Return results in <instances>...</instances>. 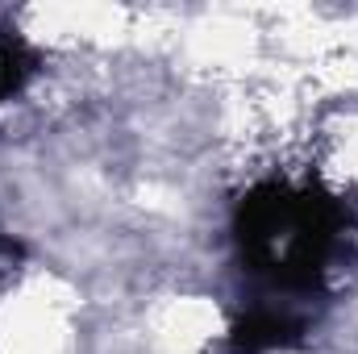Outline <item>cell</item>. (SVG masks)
Returning a JSON list of instances; mask_svg holds the SVG:
<instances>
[{
	"mask_svg": "<svg viewBox=\"0 0 358 354\" xmlns=\"http://www.w3.org/2000/svg\"><path fill=\"white\" fill-rule=\"evenodd\" d=\"M238 238L255 271H267L279 283H304L317 275L334 238V204L321 196L259 187L238 213Z\"/></svg>",
	"mask_w": 358,
	"mask_h": 354,
	"instance_id": "obj_1",
	"label": "cell"
},
{
	"mask_svg": "<svg viewBox=\"0 0 358 354\" xmlns=\"http://www.w3.org/2000/svg\"><path fill=\"white\" fill-rule=\"evenodd\" d=\"M29 71H34V59L21 42H0V100L21 88Z\"/></svg>",
	"mask_w": 358,
	"mask_h": 354,
	"instance_id": "obj_3",
	"label": "cell"
},
{
	"mask_svg": "<svg viewBox=\"0 0 358 354\" xmlns=\"http://www.w3.org/2000/svg\"><path fill=\"white\" fill-rule=\"evenodd\" d=\"M296 334H300V325L292 317H283L275 309H259V313H250L246 321L234 325V351L238 354H263V351L296 342Z\"/></svg>",
	"mask_w": 358,
	"mask_h": 354,
	"instance_id": "obj_2",
	"label": "cell"
}]
</instances>
